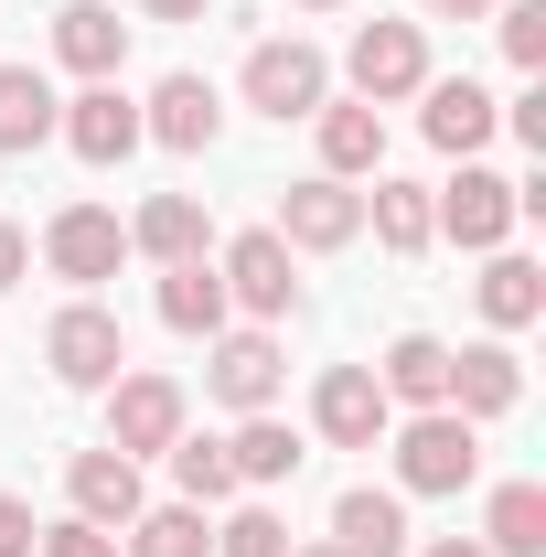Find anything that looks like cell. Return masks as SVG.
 <instances>
[{
  "instance_id": "obj_22",
  "label": "cell",
  "mask_w": 546,
  "mask_h": 557,
  "mask_svg": "<svg viewBox=\"0 0 546 557\" xmlns=\"http://www.w3.org/2000/svg\"><path fill=\"white\" fill-rule=\"evenodd\" d=\"M129 247H139V258H161V269L204 258V205H194V194H150V205L129 214Z\"/></svg>"
},
{
  "instance_id": "obj_5",
  "label": "cell",
  "mask_w": 546,
  "mask_h": 557,
  "mask_svg": "<svg viewBox=\"0 0 546 557\" xmlns=\"http://www.w3.org/2000/svg\"><path fill=\"white\" fill-rule=\"evenodd\" d=\"M429 236H450V247H504V236H514V183L482 172V161H461V183L429 194Z\"/></svg>"
},
{
  "instance_id": "obj_36",
  "label": "cell",
  "mask_w": 546,
  "mask_h": 557,
  "mask_svg": "<svg viewBox=\"0 0 546 557\" xmlns=\"http://www.w3.org/2000/svg\"><path fill=\"white\" fill-rule=\"evenodd\" d=\"M139 11H150V22H204L214 0H139Z\"/></svg>"
},
{
  "instance_id": "obj_2",
  "label": "cell",
  "mask_w": 546,
  "mask_h": 557,
  "mask_svg": "<svg viewBox=\"0 0 546 557\" xmlns=\"http://www.w3.org/2000/svg\"><path fill=\"white\" fill-rule=\"evenodd\" d=\"M44 364H54V386H119V375H129V333H119V311L65 300L54 333H44Z\"/></svg>"
},
{
  "instance_id": "obj_24",
  "label": "cell",
  "mask_w": 546,
  "mask_h": 557,
  "mask_svg": "<svg viewBox=\"0 0 546 557\" xmlns=\"http://www.w3.org/2000/svg\"><path fill=\"white\" fill-rule=\"evenodd\" d=\"M482 547L493 557H546V483H504L482 504Z\"/></svg>"
},
{
  "instance_id": "obj_7",
  "label": "cell",
  "mask_w": 546,
  "mask_h": 557,
  "mask_svg": "<svg viewBox=\"0 0 546 557\" xmlns=\"http://www.w3.org/2000/svg\"><path fill=\"white\" fill-rule=\"evenodd\" d=\"M172 440H183V386H172V375H119V386H108V450L150 461V450H172Z\"/></svg>"
},
{
  "instance_id": "obj_11",
  "label": "cell",
  "mask_w": 546,
  "mask_h": 557,
  "mask_svg": "<svg viewBox=\"0 0 546 557\" xmlns=\"http://www.w3.org/2000/svg\"><path fill=\"white\" fill-rule=\"evenodd\" d=\"M214 278H225V300H247L258 322H278V311L300 300V278H289V247H278L269 225H247V236L214 258Z\"/></svg>"
},
{
  "instance_id": "obj_23",
  "label": "cell",
  "mask_w": 546,
  "mask_h": 557,
  "mask_svg": "<svg viewBox=\"0 0 546 557\" xmlns=\"http://www.w3.org/2000/svg\"><path fill=\"white\" fill-rule=\"evenodd\" d=\"M161 322L172 333H225V278H214V258H183V269H161Z\"/></svg>"
},
{
  "instance_id": "obj_31",
  "label": "cell",
  "mask_w": 546,
  "mask_h": 557,
  "mask_svg": "<svg viewBox=\"0 0 546 557\" xmlns=\"http://www.w3.org/2000/svg\"><path fill=\"white\" fill-rule=\"evenodd\" d=\"M504 54L525 75H546V0H504Z\"/></svg>"
},
{
  "instance_id": "obj_20",
  "label": "cell",
  "mask_w": 546,
  "mask_h": 557,
  "mask_svg": "<svg viewBox=\"0 0 546 557\" xmlns=\"http://www.w3.org/2000/svg\"><path fill=\"white\" fill-rule=\"evenodd\" d=\"M514 397H525V364H514L504 344H472V354H450V408H461V418H504Z\"/></svg>"
},
{
  "instance_id": "obj_12",
  "label": "cell",
  "mask_w": 546,
  "mask_h": 557,
  "mask_svg": "<svg viewBox=\"0 0 546 557\" xmlns=\"http://www.w3.org/2000/svg\"><path fill=\"white\" fill-rule=\"evenodd\" d=\"M214 129H225V108H214L204 75H161L139 108V139H161V150H214Z\"/></svg>"
},
{
  "instance_id": "obj_38",
  "label": "cell",
  "mask_w": 546,
  "mask_h": 557,
  "mask_svg": "<svg viewBox=\"0 0 546 557\" xmlns=\"http://www.w3.org/2000/svg\"><path fill=\"white\" fill-rule=\"evenodd\" d=\"M429 11H439V22H482L493 0H429Z\"/></svg>"
},
{
  "instance_id": "obj_14",
  "label": "cell",
  "mask_w": 546,
  "mask_h": 557,
  "mask_svg": "<svg viewBox=\"0 0 546 557\" xmlns=\"http://www.w3.org/2000/svg\"><path fill=\"white\" fill-rule=\"evenodd\" d=\"M418 97H429V108H418V129L439 139V150H450V161H472L482 139L504 129V108H493V97H482L472 75H439V86H418Z\"/></svg>"
},
{
  "instance_id": "obj_26",
  "label": "cell",
  "mask_w": 546,
  "mask_h": 557,
  "mask_svg": "<svg viewBox=\"0 0 546 557\" xmlns=\"http://www.w3.org/2000/svg\"><path fill=\"white\" fill-rule=\"evenodd\" d=\"M536 311H546V269L536 258H493V269H482V322H493V333H525Z\"/></svg>"
},
{
  "instance_id": "obj_33",
  "label": "cell",
  "mask_w": 546,
  "mask_h": 557,
  "mask_svg": "<svg viewBox=\"0 0 546 557\" xmlns=\"http://www.w3.org/2000/svg\"><path fill=\"white\" fill-rule=\"evenodd\" d=\"M33 536H44V525H33V504H22V493H0V557H33Z\"/></svg>"
},
{
  "instance_id": "obj_15",
  "label": "cell",
  "mask_w": 546,
  "mask_h": 557,
  "mask_svg": "<svg viewBox=\"0 0 546 557\" xmlns=\"http://www.w3.org/2000/svg\"><path fill=\"white\" fill-rule=\"evenodd\" d=\"M65 493H75L86 525L119 536V525L139 515V461H129V450H75V461H65Z\"/></svg>"
},
{
  "instance_id": "obj_21",
  "label": "cell",
  "mask_w": 546,
  "mask_h": 557,
  "mask_svg": "<svg viewBox=\"0 0 546 557\" xmlns=\"http://www.w3.org/2000/svg\"><path fill=\"white\" fill-rule=\"evenodd\" d=\"M54 54H65L86 86H97V75H119V54H129V22H119L108 0H75L65 22H54Z\"/></svg>"
},
{
  "instance_id": "obj_13",
  "label": "cell",
  "mask_w": 546,
  "mask_h": 557,
  "mask_svg": "<svg viewBox=\"0 0 546 557\" xmlns=\"http://www.w3.org/2000/svg\"><path fill=\"white\" fill-rule=\"evenodd\" d=\"M278 375H289V364H278V344H269V333H214L204 386H214V397H225L236 418H258V408H269V397H278Z\"/></svg>"
},
{
  "instance_id": "obj_29",
  "label": "cell",
  "mask_w": 546,
  "mask_h": 557,
  "mask_svg": "<svg viewBox=\"0 0 546 557\" xmlns=\"http://www.w3.org/2000/svg\"><path fill=\"white\" fill-rule=\"evenodd\" d=\"M172 483H183V504H225V493H236L225 440H172Z\"/></svg>"
},
{
  "instance_id": "obj_6",
  "label": "cell",
  "mask_w": 546,
  "mask_h": 557,
  "mask_svg": "<svg viewBox=\"0 0 546 557\" xmlns=\"http://www.w3.org/2000/svg\"><path fill=\"white\" fill-rule=\"evenodd\" d=\"M278 247H353L364 236V194L353 183H333V172H311V183H289L278 194Z\"/></svg>"
},
{
  "instance_id": "obj_1",
  "label": "cell",
  "mask_w": 546,
  "mask_h": 557,
  "mask_svg": "<svg viewBox=\"0 0 546 557\" xmlns=\"http://www.w3.org/2000/svg\"><path fill=\"white\" fill-rule=\"evenodd\" d=\"M482 472V440L461 408H418L408 429H397V483L408 493H461Z\"/></svg>"
},
{
  "instance_id": "obj_17",
  "label": "cell",
  "mask_w": 546,
  "mask_h": 557,
  "mask_svg": "<svg viewBox=\"0 0 546 557\" xmlns=\"http://www.w3.org/2000/svg\"><path fill=\"white\" fill-rule=\"evenodd\" d=\"M333 547L343 557H408V504L397 493H375V483H353L333 504Z\"/></svg>"
},
{
  "instance_id": "obj_27",
  "label": "cell",
  "mask_w": 546,
  "mask_h": 557,
  "mask_svg": "<svg viewBox=\"0 0 546 557\" xmlns=\"http://www.w3.org/2000/svg\"><path fill=\"white\" fill-rule=\"evenodd\" d=\"M204 547H214L204 504H139L129 515V557H204Z\"/></svg>"
},
{
  "instance_id": "obj_10",
  "label": "cell",
  "mask_w": 546,
  "mask_h": 557,
  "mask_svg": "<svg viewBox=\"0 0 546 557\" xmlns=\"http://www.w3.org/2000/svg\"><path fill=\"white\" fill-rule=\"evenodd\" d=\"M54 139H65L75 161H97V172H108V161H129V150H139V108L119 97V75H97L86 97H65V119H54Z\"/></svg>"
},
{
  "instance_id": "obj_34",
  "label": "cell",
  "mask_w": 546,
  "mask_h": 557,
  "mask_svg": "<svg viewBox=\"0 0 546 557\" xmlns=\"http://www.w3.org/2000/svg\"><path fill=\"white\" fill-rule=\"evenodd\" d=\"M504 119H514V139H525V150H546V86H525Z\"/></svg>"
},
{
  "instance_id": "obj_8",
  "label": "cell",
  "mask_w": 546,
  "mask_h": 557,
  "mask_svg": "<svg viewBox=\"0 0 546 557\" xmlns=\"http://www.w3.org/2000/svg\"><path fill=\"white\" fill-rule=\"evenodd\" d=\"M44 258H54V278L97 289V278H119V258H129V225H119L108 205H65L54 225H44Z\"/></svg>"
},
{
  "instance_id": "obj_18",
  "label": "cell",
  "mask_w": 546,
  "mask_h": 557,
  "mask_svg": "<svg viewBox=\"0 0 546 557\" xmlns=\"http://www.w3.org/2000/svg\"><path fill=\"white\" fill-rule=\"evenodd\" d=\"M375 386H386V408H450V344L397 333V344H386V364H375Z\"/></svg>"
},
{
  "instance_id": "obj_39",
  "label": "cell",
  "mask_w": 546,
  "mask_h": 557,
  "mask_svg": "<svg viewBox=\"0 0 546 557\" xmlns=\"http://www.w3.org/2000/svg\"><path fill=\"white\" fill-rule=\"evenodd\" d=\"M289 557H343V547H333V536H322V547H289Z\"/></svg>"
},
{
  "instance_id": "obj_28",
  "label": "cell",
  "mask_w": 546,
  "mask_h": 557,
  "mask_svg": "<svg viewBox=\"0 0 546 557\" xmlns=\"http://www.w3.org/2000/svg\"><path fill=\"white\" fill-rule=\"evenodd\" d=\"M364 225H375L397 258H418V247H429V183H375V194H364Z\"/></svg>"
},
{
  "instance_id": "obj_9",
  "label": "cell",
  "mask_w": 546,
  "mask_h": 557,
  "mask_svg": "<svg viewBox=\"0 0 546 557\" xmlns=\"http://www.w3.org/2000/svg\"><path fill=\"white\" fill-rule=\"evenodd\" d=\"M311 429H322L333 450H375V440H386V386H375V364H333V375L311 386Z\"/></svg>"
},
{
  "instance_id": "obj_19",
  "label": "cell",
  "mask_w": 546,
  "mask_h": 557,
  "mask_svg": "<svg viewBox=\"0 0 546 557\" xmlns=\"http://www.w3.org/2000/svg\"><path fill=\"white\" fill-rule=\"evenodd\" d=\"M54 119H65V97L44 86V65H0V150H11V161H22V150H44Z\"/></svg>"
},
{
  "instance_id": "obj_40",
  "label": "cell",
  "mask_w": 546,
  "mask_h": 557,
  "mask_svg": "<svg viewBox=\"0 0 546 557\" xmlns=\"http://www.w3.org/2000/svg\"><path fill=\"white\" fill-rule=\"evenodd\" d=\"M300 11H343V0H300Z\"/></svg>"
},
{
  "instance_id": "obj_25",
  "label": "cell",
  "mask_w": 546,
  "mask_h": 557,
  "mask_svg": "<svg viewBox=\"0 0 546 557\" xmlns=\"http://www.w3.org/2000/svg\"><path fill=\"white\" fill-rule=\"evenodd\" d=\"M225 461H236V483H289V472H300V429L258 408L236 440H225Z\"/></svg>"
},
{
  "instance_id": "obj_35",
  "label": "cell",
  "mask_w": 546,
  "mask_h": 557,
  "mask_svg": "<svg viewBox=\"0 0 546 557\" xmlns=\"http://www.w3.org/2000/svg\"><path fill=\"white\" fill-rule=\"evenodd\" d=\"M22 269H33V236H22V225L0 214V289H22Z\"/></svg>"
},
{
  "instance_id": "obj_37",
  "label": "cell",
  "mask_w": 546,
  "mask_h": 557,
  "mask_svg": "<svg viewBox=\"0 0 546 557\" xmlns=\"http://www.w3.org/2000/svg\"><path fill=\"white\" fill-rule=\"evenodd\" d=\"M418 557H493L482 536H439V547H418Z\"/></svg>"
},
{
  "instance_id": "obj_3",
  "label": "cell",
  "mask_w": 546,
  "mask_h": 557,
  "mask_svg": "<svg viewBox=\"0 0 546 557\" xmlns=\"http://www.w3.org/2000/svg\"><path fill=\"white\" fill-rule=\"evenodd\" d=\"M322 97H333V65H322L300 33H269V44L247 54V108H258V119H311Z\"/></svg>"
},
{
  "instance_id": "obj_4",
  "label": "cell",
  "mask_w": 546,
  "mask_h": 557,
  "mask_svg": "<svg viewBox=\"0 0 546 557\" xmlns=\"http://www.w3.org/2000/svg\"><path fill=\"white\" fill-rule=\"evenodd\" d=\"M343 75H353V97H364V108L418 97V86H429V44H418V22H364V33H353V54H343Z\"/></svg>"
},
{
  "instance_id": "obj_30",
  "label": "cell",
  "mask_w": 546,
  "mask_h": 557,
  "mask_svg": "<svg viewBox=\"0 0 546 557\" xmlns=\"http://www.w3.org/2000/svg\"><path fill=\"white\" fill-rule=\"evenodd\" d=\"M214 557H289V525H278L269 504H247V515L214 525Z\"/></svg>"
},
{
  "instance_id": "obj_16",
  "label": "cell",
  "mask_w": 546,
  "mask_h": 557,
  "mask_svg": "<svg viewBox=\"0 0 546 557\" xmlns=\"http://www.w3.org/2000/svg\"><path fill=\"white\" fill-rule=\"evenodd\" d=\"M311 119H322V172H333V183H353V172L386 161V108H364V97H322Z\"/></svg>"
},
{
  "instance_id": "obj_32",
  "label": "cell",
  "mask_w": 546,
  "mask_h": 557,
  "mask_svg": "<svg viewBox=\"0 0 546 557\" xmlns=\"http://www.w3.org/2000/svg\"><path fill=\"white\" fill-rule=\"evenodd\" d=\"M33 557H119V536H108V525H86V515H65V525H44V536H33Z\"/></svg>"
}]
</instances>
